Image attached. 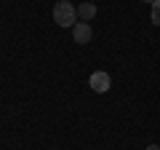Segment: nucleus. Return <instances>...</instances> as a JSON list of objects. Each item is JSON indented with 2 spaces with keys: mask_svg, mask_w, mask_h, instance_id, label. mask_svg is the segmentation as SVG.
<instances>
[{
  "mask_svg": "<svg viewBox=\"0 0 160 150\" xmlns=\"http://www.w3.org/2000/svg\"><path fill=\"white\" fill-rule=\"evenodd\" d=\"M144 3H155V0H144Z\"/></svg>",
  "mask_w": 160,
  "mask_h": 150,
  "instance_id": "obj_7",
  "label": "nucleus"
},
{
  "mask_svg": "<svg viewBox=\"0 0 160 150\" xmlns=\"http://www.w3.org/2000/svg\"><path fill=\"white\" fill-rule=\"evenodd\" d=\"M91 24L88 22H78L72 27V38H75V43H80V46H86V43H91Z\"/></svg>",
  "mask_w": 160,
  "mask_h": 150,
  "instance_id": "obj_3",
  "label": "nucleus"
},
{
  "mask_svg": "<svg viewBox=\"0 0 160 150\" xmlns=\"http://www.w3.org/2000/svg\"><path fill=\"white\" fill-rule=\"evenodd\" d=\"M78 16L83 19V22H91V19L96 16V6H93V3H80L78 6Z\"/></svg>",
  "mask_w": 160,
  "mask_h": 150,
  "instance_id": "obj_4",
  "label": "nucleus"
},
{
  "mask_svg": "<svg viewBox=\"0 0 160 150\" xmlns=\"http://www.w3.org/2000/svg\"><path fill=\"white\" fill-rule=\"evenodd\" d=\"M88 86H91L96 94H104L109 86H112V81H109V75L104 72V70H96V72H91V78H88Z\"/></svg>",
  "mask_w": 160,
  "mask_h": 150,
  "instance_id": "obj_2",
  "label": "nucleus"
},
{
  "mask_svg": "<svg viewBox=\"0 0 160 150\" xmlns=\"http://www.w3.org/2000/svg\"><path fill=\"white\" fill-rule=\"evenodd\" d=\"M75 16H78V8L69 0H59L53 6V22L59 27H75Z\"/></svg>",
  "mask_w": 160,
  "mask_h": 150,
  "instance_id": "obj_1",
  "label": "nucleus"
},
{
  "mask_svg": "<svg viewBox=\"0 0 160 150\" xmlns=\"http://www.w3.org/2000/svg\"><path fill=\"white\" fill-rule=\"evenodd\" d=\"M152 22L160 27V0H155V3H152Z\"/></svg>",
  "mask_w": 160,
  "mask_h": 150,
  "instance_id": "obj_5",
  "label": "nucleus"
},
{
  "mask_svg": "<svg viewBox=\"0 0 160 150\" xmlns=\"http://www.w3.org/2000/svg\"><path fill=\"white\" fill-rule=\"evenodd\" d=\"M147 150H160V145H149V147Z\"/></svg>",
  "mask_w": 160,
  "mask_h": 150,
  "instance_id": "obj_6",
  "label": "nucleus"
}]
</instances>
